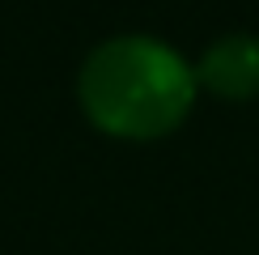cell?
Returning a JSON list of instances; mask_svg holds the SVG:
<instances>
[{
    "instance_id": "7a4b0ae2",
    "label": "cell",
    "mask_w": 259,
    "mask_h": 255,
    "mask_svg": "<svg viewBox=\"0 0 259 255\" xmlns=\"http://www.w3.org/2000/svg\"><path fill=\"white\" fill-rule=\"evenodd\" d=\"M196 81H204L221 98H251L259 94V38L255 34H225L204 51Z\"/></svg>"
},
{
    "instance_id": "6da1fadb",
    "label": "cell",
    "mask_w": 259,
    "mask_h": 255,
    "mask_svg": "<svg viewBox=\"0 0 259 255\" xmlns=\"http://www.w3.org/2000/svg\"><path fill=\"white\" fill-rule=\"evenodd\" d=\"M196 98V72L175 47L145 34H123L90 51L81 64V106L102 132L161 136Z\"/></svg>"
}]
</instances>
